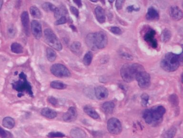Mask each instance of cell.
<instances>
[{
	"label": "cell",
	"instance_id": "cell-21",
	"mask_svg": "<svg viewBox=\"0 0 183 138\" xmlns=\"http://www.w3.org/2000/svg\"><path fill=\"white\" fill-rule=\"evenodd\" d=\"M115 105L112 101H107L104 103L102 105V109L106 114H111L114 111Z\"/></svg>",
	"mask_w": 183,
	"mask_h": 138
},
{
	"label": "cell",
	"instance_id": "cell-49",
	"mask_svg": "<svg viewBox=\"0 0 183 138\" xmlns=\"http://www.w3.org/2000/svg\"><path fill=\"white\" fill-rule=\"evenodd\" d=\"M92 1V2H94V3H96V2H97V1H94V0H93V1Z\"/></svg>",
	"mask_w": 183,
	"mask_h": 138
},
{
	"label": "cell",
	"instance_id": "cell-2",
	"mask_svg": "<svg viewBox=\"0 0 183 138\" xmlns=\"http://www.w3.org/2000/svg\"><path fill=\"white\" fill-rule=\"evenodd\" d=\"M85 42L89 48L96 51L106 47L108 43V37L105 32L98 31L87 34Z\"/></svg>",
	"mask_w": 183,
	"mask_h": 138
},
{
	"label": "cell",
	"instance_id": "cell-26",
	"mask_svg": "<svg viewBox=\"0 0 183 138\" xmlns=\"http://www.w3.org/2000/svg\"><path fill=\"white\" fill-rule=\"evenodd\" d=\"M46 57L49 61L54 62L57 57V55L54 50L51 48H47L46 49Z\"/></svg>",
	"mask_w": 183,
	"mask_h": 138
},
{
	"label": "cell",
	"instance_id": "cell-38",
	"mask_svg": "<svg viewBox=\"0 0 183 138\" xmlns=\"http://www.w3.org/2000/svg\"><path fill=\"white\" fill-rule=\"evenodd\" d=\"M67 19L66 16H62L60 17V18L58 19L56 21L54 22V25H61L65 24L67 22Z\"/></svg>",
	"mask_w": 183,
	"mask_h": 138
},
{
	"label": "cell",
	"instance_id": "cell-20",
	"mask_svg": "<svg viewBox=\"0 0 183 138\" xmlns=\"http://www.w3.org/2000/svg\"><path fill=\"white\" fill-rule=\"evenodd\" d=\"M41 114L43 117L49 119H53L57 116L56 112L48 108L43 109L41 111Z\"/></svg>",
	"mask_w": 183,
	"mask_h": 138
},
{
	"label": "cell",
	"instance_id": "cell-24",
	"mask_svg": "<svg viewBox=\"0 0 183 138\" xmlns=\"http://www.w3.org/2000/svg\"><path fill=\"white\" fill-rule=\"evenodd\" d=\"M15 122L13 118L10 117H6L3 120V126L7 129H12L15 127Z\"/></svg>",
	"mask_w": 183,
	"mask_h": 138
},
{
	"label": "cell",
	"instance_id": "cell-8",
	"mask_svg": "<svg viewBox=\"0 0 183 138\" xmlns=\"http://www.w3.org/2000/svg\"><path fill=\"white\" fill-rule=\"evenodd\" d=\"M135 79L137 80L139 86L142 89H147L151 85L150 76L144 70L136 75Z\"/></svg>",
	"mask_w": 183,
	"mask_h": 138
},
{
	"label": "cell",
	"instance_id": "cell-25",
	"mask_svg": "<svg viewBox=\"0 0 183 138\" xmlns=\"http://www.w3.org/2000/svg\"><path fill=\"white\" fill-rule=\"evenodd\" d=\"M31 15L35 18L40 19L43 16L42 12L36 6H32L30 8Z\"/></svg>",
	"mask_w": 183,
	"mask_h": 138
},
{
	"label": "cell",
	"instance_id": "cell-10",
	"mask_svg": "<svg viewBox=\"0 0 183 138\" xmlns=\"http://www.w3.org/2000/svg\"><path fill=\"white\" fill-rule=\"evenodd\" d=\"M156 32L154 29H151L145 33L144 36V40L153 48H156L158 46L157 40L155 38Z\"/></svg>",
	"mask_w": 183,
	"mask_h": 138
},
{
	"label": "cell",
	"instance_id": "cell-17",
	"mask_svg": "<svg viewBox=\"0 0 183 138\" xmlns=\"http://www.w3.org/2000/svg\"><path fill=\"white\" fill-rule=\"evenodd\" d=\"M146 18L148 21H156L159 19V15L154 7H150L148 9Z\"/></svg>",
	"mask_w": 183,
	"mask_h": 138
},
{
	"label": "cell",
	"instance_id": "cell-27",
	"mask_svg": "<svg viewBox=\"0 0 183 138\" xmlns=\"http://www.w3.org/2000/svg\"><path fill=\"white\" fill-rule=\"evenodd\" d=\"M11 51L15 54H20L23 53L24 48L20 43H13L11 45Z\"/></svg>",
	"mask_w": 183,
	"mask_h": 138
},
{
	"label": "cell",
	"instance_id": "cell-33",
	"mask_svg": "<svg viewBox=\"0 0 183 138\" xmlns=\"http://www.w3.org/2000/svg\"><path fill=\"white\" fill-rule=\"evenodd\" d=\"M93 58V55L91 52H88L85 54L83 58V63L85 66H89L92 63Z\"/></svg>",
	"mask_w": 183,
	"mask_h": 138
},
{
	"label": "cell",
	"instance_id": "cell-45",
	"mask_svg": "<svg viewBox=\"0 0 183 138\" xmlns=\"http://www.w3.org/2000/svg\"><path fill=\"white\" fill-rule=\"evenodd\" d=\"M73 2L78 6V7L81 8L82 6V3L81 1H73Z\"/></svg>",
	"mask_w": 183,
	"mask_h": 138
},
{
	"label": "cell",
	"instance_id": "cell-15",
	"mask_svg": "<svg viewBox=\"0 0 183 138\" xmlns=\"http://www.w3.org/2000/svg\"><path fill=\"white\" fill-rule=\"evenodd\" d=\"M169 14L170 17L175 21H179L183 18V12L177 6H172L170 7Z\"/></svg>",
	"mask_w": 183,
	"mask_h": 138
},
{
	"label": "cell",
	"instance_id": "cell-5",
	"mask_svg": "<svg viewBox=\"0 0 183 138\" xmlns=\"http://www.w3.org/2000/svg\"><path fill=\"white\" fill-rule=\"evenodd\" d=\"M12 86L14 90L19 93L18 94L19 97L24 96L23 93L24 92L28 94L31 97H34L31 85L28 81L26 75L24 72L21 73L19 74V79L12 83Z\"/></svg>",
	"mask_w": 183,
	"mask_h": 138
},
{
	"label": "cell",
	"instance_id": "cell-51",
	"mask_svg": "<svg viewBox=\"0 0 183 138\" xmlns=\"http://www.w3.org/2000/svg\"></svg>",
	"mask_w": 183,
	"mask_h": 138
},
{
	"label": "cell",
	"instance_id": "cell-50",
	"mask_svg": "<svg viewBox=\"0 0 183 138\" xmlns=\"http://www.w3.org/2000/svg\"><path fill=\"white\" fill-rule=\"evenodd\" d=\"M0 22H1V20H0Z\"/></svg>",
	"mask_w": 183,
	"mask_h": 138
},
{
	"label": "cell",
	"instance_id": "cell-22",
	"mask_svg": "<svg viewBox=\"0 0 183 138\" xmlns=\"http://www.w3.org/2000/svg\"><path fill=\"white\" fill-rule=\"evenodd\" d=\"M68 13V11L66 8L64 6H61L60 7H57L55 11L54 12V15L55 18H60L62 16H66V15Z\"/></svg>",
	"mask_w": 183,
	"mask_h": 138
},
{
	"label": "cell",
	"instance_id": "cell-12",
	"mask_svg": "<svg viewBox=\"0 0 183 138\" xmlns=\"http://www.w3.org/2000/svg\"><path fill=\"white\" fill-rule=\"evenodd\" d=\"M77 117V112L74 106H71L68 109L66 112L63 115V120L67 122H73L76 120Z\"/></svg>",
	"mask_w": 183,
	"mask_h": 138
},
{
	"label": "cell",
	"instance_id": "cell-19",
	"mask_svg": "<svg viewBox=\"0 0 183 138\" xmlns=\"http://www.w3.org/2000/svg\"><path fill=\"white\" fill-rule=\"evenodd\" d=\"M84 111L87 115L90 116L94 120H97L100 118L99 114L91 106L87 105L84 106Z\"/></svg>",
	"mask_w": 183,
	"mask_h": 138
},
{
	"label": "cell",
	"instance_id": "cell-7",
	"mask_svg": "<svg viewBox=\"0 0 183 138\" xmlns=\"http://www.w3.org/2000/svg\"><path fill=\"white\" fill-rule=\"evenodd\" d=\"M50 71L52 75L57 78H68L71 76V72L66 66L61 64H55L52 65Z\"/></svg>",
	"mask_w": 183,
	"mask_h": 138
},
{
	"label": "cell",
	"instance_id": "cell-9",
	"mask_svg": "<svg viewBox=\"0 0 183 138\" xmlns=\"http://www.w3.org/2000/svg\"><path fill=\"white\" fill-rule=\"evenodd\" d=\"M107 130L108 132L114 135L120 134L122 131V124L117 118H112L107 121Z\"/></svg>",
	"mask_w": 183,
	"mask_h": 138
},
{
	"label": "cell",
	"instance_id": "cell-1",
	"mask_svg": "<svg viewBox=\"0 0 183 138\" xmlns=\"http://www.w3.org/2000/svg\"><path fill=\"white\" fill-rule=\"evenodd\" d=\"M166 109L162 106H157L145 109L142 113L145 122L152 127H156L162 122Z\"/></svg>",
	"mask_w": 183,
	"mask_h": 138
},
{
	"label": "cell",
	"instance_id": "cell-29",
	"mask_svg": "<svg viewBox=\"0 0 183 138\" xmlns=\"http://www.w3.org/2000/svg\"><path fill=\"white\" fill-rule=\"evenodd\" d=\"M177 129L175 127H172L164 132L163 137L164 138H173L177 134Z\"/></svg>",
	"mask_w": 183,
	"mask_h": 138
},
{
	"label": "cell",
	"instance_id": "cell-16",
	"mask_svg": "<svg viewBox=\"0 0 183 138\" xmlns=\"http://www.w3.org/2000/svg\"><path fill=\"white\" fill-rule=\"evenodd\" d=\"M96 18L98 22L100 24H103L105 22L106 17L105 11L101 6H97L94 10Z\"/></svg>",
	"mask_w": 183,
	"mask_h": 138
},
{
	"label": "cell",
	"instance_id": "cell-37",
	"mask_svg": "<svg viewBox=\"0 0 183 138\" xmlns=\"http://www.w3.org/2000/svg\"><path fill=\"white\" fill-rule=\"evenodd\" d=\"M141 103L142 106H147L149 102V95L146 93L142 94L141 96Z\"/></svg>",
	"mask_w": 183,
	"mask_h": 138
},
{
	"label": "cell",
	"instance_id": "cell-4",
	"mask_svg": "<svg viewBox=\"0 0 183 138\" xmlns=\"http://www.w3.org/2000/svg\"><path fill=\"white\" fill-rule=\"evenodd\" d=\"M145 70L141 64H139L128 63L122 66L120 70L121 76L126 83H130L136 78L139 72Z\"/></svg>",
	"mask_w": 183,
	"mask_h": 138
},
{
	"label": "cell",
	"instance_id": "cell-32",
	"mask_svg": "<svg viewBox=\"0 0 183 138\" xmlns=\"http://www.w3.org/2000/svg\"><path fill=\"white\" fill-rule=\"evenodd\" d=\"M42 6L43 9L47 12H52L54 13L57 8V7L49 2L43 3Z\"/></svg>",
	"mask_w": 183,
	"mask_h": 138
},
{
	"label": "cell",
	"instance_id": "cell-43",
	"mask_svg": "<svg viewBox=\"0 0 183 138\" xmlns=\"http://www.w3.org/2000/svg\"><path fill=\"white\" fill-rule=\"evenodd\" d=\"M120 55L122 57H124V58L127 59V60H132L133 57L132 55H130V54H127V53H125V52H121L120 53Z\"/></svg>",
	"mask_w": 183,
	"mask_h": 138
},
{
	"label": "cell",
	"instance_id": "cell-35",
	"mask_svg": "<svg viewBox=\"0 0 183 138\" xmlns=\"http://www.w3.org/2000/svg\"><path fill=\"white\" fill-rule=\"evenodd\" d=\"M47 137L50 138H63L65 137V134L60 132H51L49 133Z\"/></svg>",
	"mask_w": 183,
	"mask_h": 138
},
{
	"label": "cell",
	"instance_id": "cell-30",
	"mask_svg": "<svg viewBox=\"0 0 183 138\" xmlns=\"http://www.w3.org/2000/svg\"><path fill=\"white\" fill-rule=\"evenodd\" d=\"M171 36V32L169 29H165L161 33V38L163 42H168Z\"/></svg>",
	"mask_w": 183,
	"mask_h": 138
},
{
	"label": "cell",
	"instance_id": "cell-28",
	"mask_svg": "<svg viewBox=\"0 0 183 138\" xmlns=\"http://www.w3.org/2000/svg\"><path fill=\"white\" fill-rule=\"evenodd\" d=\"M51 88L56 90H64L67 88V85L59 81H53L50 84Z\"/></svg>",
	"mask_w": 183,
	"mask_h": 138
},
{
	"label": "cell",
	"instance_id": "cell-44",
	"mask_svg": "<svg viewBox=\"0 0 183 138\" xmlns=\"http://www.w3.org/2000/svg\"><path fill=\"white\" fill-rule=\"evenodd\" d=\"M139 10H140V8L135 7V6H133V5L128 6L127 7V10L129 13H132L133 11L137 12V11H139Z\"/></svg>",
	"mask_w": 183,
	"mask_h": 138
},
{
	"label": "cell",
	"instance_id": "cell-36",
	"mask_svg": "<svg viewBox=\"0 0 183 138\" xmlns=\"http://www.w3.org/2000/svg\"><path fill=\"white\" fill-rule=\"evenodd\" d=\"M12 135V134L10 132H7L0 127V138H10Z\"/></svg>",
	"mask_w": 183,
	"mask_h": 138
},
{
	"label": "cell",
	"instance_id": "cell-41",
	"mask_svg": "<svg viewBox=\"0 0 183 138\" xmlns=\"http://www.w3.org/2000/svg\"><path fill=\"white\" fill-rule=\"evenodd\" d=\"M70 11H71L72 14L75 15V17H77V18L78 17L79 15V11L76 7L74 6H71L70 8Z\"/></svg>",
	"mask_w": 183,
	"mask_h": 138
},
{
	"label": "cell",
	"instance_id": "cell-47",
	"mask_svg": "<svg viewBox=\"0 0 183 138\" xmlns=\"http://www.w3.org/2000/svg\"><path fill=\"white\" fill-rule=\"evenodd\" d=\"M3 1H0V11H1V7L3 6Z\"/></svg>",
	"mask_w": 183,
	"mask_h": 138
},
{
	"label": "cell",
	"instance_id": "cell-13",
	"mask_svg": "<svg viewBox=\"0 0 183 138\" xmlns=\"http://www.w3.org/2000/svg\"><path fill=\"white\" fill-rule=\"evenodd\" d=\"M94 92L96 97L98 100H104L108 97V90L105 87L102 85L96 87Z\"/></svg>",
	"mask_w": 183,
	"mask_h": 138
},
{
	"label": "cell",
	"instance_id": "cell-42",
	"mask_svg": "<svg viewBox=\"0 0 183 138\" xmlns=\"http://www.w3.org/2000/svg\"><path fill=\"white\" fill-rule=\"evenodd\" d=\"M124 1H117L115 2V7L117 10H120L124 4Z\"/></svg>",
	"mask_w": 183,
	"mask_h": 138
},
{
	"label": "cell",
	"instance_id": "cell-46",
	"mask_svg": "<svg viewBox=\"0 0 183 138\" xmlns=\"http://www.w3.org/2000/svg\"><path fill=\"white\" fill-rule=\"evenodd\" d=\"M70 27L72 28L73 30L75 31H76V27H75L74 25H70Z\"/></svg>",
	"mask_w": 183,
	"mask_h": 138
},
{
	"label": "cell",
	"instance_id": "cell-6",
	"mask_svg": "<svg viewBox=\"0 0 183 138\" xmlns=\"http://www.w3.org/2000/svg\"><path fill=\"white\" fill-rule=\"evenodd\" d=\"M44 38L47 44L58 51H61L63 46L55 33L50 28H46L44 31Z\"/></svg>",
	"mask_w": 183,
	"mask_h": 138
},
{
	"label": "cell",
	"instance_id": "cell-18",
	"mask_svg": "<svg viewBox=\"0 0 183 138\" xmlns=\"http://www.w3.org/2000/svg\"><path fill=\"white\" fill-rule=\"evenodd\" d=\"M70 134L72 138H85L87 137V133L85 131L79 127L72 129Z\"/></svg>",
	"mask_w": 183,
	"mask_h": 138
},
{
	"label": "cell",
	"instance_id": "cell-48",
	"mask_svg": "<svg viewBox=\"0 0 183 138\" xmlns=\"http://www.w3.org/2000/svg\"><path fill=\"white\" fill-rule=\"evenodd\" d=\"M181 82H182V83H183V74L181 75Z\"/></svg>",
	"mask_w": 183,
	"mask_h": 138
},
{
	"label": "cell",
	"instance_id": "cell-31",
	"mask_svg": "<svg viewBox=\"0 0 183 138\" xmlns=\"http://www.w3.org/2000/svg\"><path fill=\"white\" fill-rule=\"evenodd\" d=\"M16 33L17 30L15 25L13 24L8 25L7 28V34L8 37L10 38H13L16 36Z\"/></svg>",
	"mask_w": 183,
	"mask_h": 138
},
{
	"label": "cell",
	"instance_id": "cell-23",
	"mask_svg": "<svg viewBox=\"0 0 183 138\" xmlns=\"http://www.w3.org/2000/svg\"><path fill=\"white\" fill-rule=\"evenodd\" d=\"M70 50L75 55H81L82 50L81 43L78 41L73 43L70 46Z\"/></svg>",
	"mask_w": 183,
	"mask_h": 138
},
{
	"label": "cell",
	"instance_id": "cell-3",
	"mask_svg": "<svg viewBox=\"0 0 183 138\" xmlns=\"http://www.w3.org/2000/svg\"><path fill=\"white\" fill-rule=\"evenodd\" d=\"M182 63L183 53L177 55L173 53H168L161 60L160 65L165 71L171 72L176 71Z\"/></svg>",
	"mask_w": 183,
	"mask_h": 138
},
{
	"label": "cell",
	"instance_id": "cell-40",
	"mask_svg": "<svg viewBox=\"0 0 183 138\" xmlns=\"http://www.w3.org/2000/svg\"><path fill=\"white\" fill-rule=\"evenodd\" d=\"M48 101L53 106H56L58 104L57 99L52 96H50L48 98Z\"/></svg>",
	"mask_w": 183,
	"mask_h": 138
},
{
	"label": "cell",
	"instance_id": "cell-39",
	"mask_svg": "<svg viewBox=\"0 0 183 138\" xmlns=\"http://www.w3.org/2000/svg\"><path fill=\"white\" fill-rule=\"evenodd\" d=\"M110 31L114 34L117 35H120L122 34V31L121 29L118 27H111L110 28Z\"/></svg>",
	"mask_w": 183,
	"mask_h": 138
},
{
	"label": "cell",
	"instance_id": "cell-14",
	"mask_svg": "<svg viewBox=\"0 0 183 138\" xmlns=\"http://www.w3.org/2000/svg\"><path fill=\"white\" fill-rule=\"evenodd\" d=\"M21 18L25 34L29 36L30 34V19L28 13L27 11L22 12L21 15Z\"/></svg>",
	"mask_w": 183,
	"mask_h": 138
},
{
	"label": "cell",
	"instance_id": "cell-11",
	"mask_svg": "<svg viewBox=\"0 0 183 138\" xmlns=\"http://www.w3.org/2000/svg\"><path fill=\"white\" fill-rule=\"evenodd\" d=\"M31 29L33 36L36 39H40L42 36L41 24L37 20H33L31 24Z\"/></svg>",
	"mask_w": 183,
	"mask_h": 138
},
{
	"label": "cell",
	"instance_id": "cell-34",
	"mask_svg": "<svg viewBox=\"0 0 183 138\" xmlns=\"http://www.w3.org/2000/svg\"><path fill=\"white\" fill-rule=\"evenodd\" d=\"M169 101L170 103L172 105L174 106H177L179 104V99H178V96H177L176 94H172L169 97Z\"/></svg>",
	"mask_w": 183,
	"mask_h": 138
}]
</instances>
